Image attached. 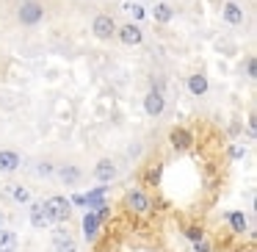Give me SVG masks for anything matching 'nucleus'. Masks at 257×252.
<instances>
[{"label":"nucleus","instance_id":"nucleus-1","mask_svg":"<svg viewBox=\"0 0 257 252\" xmlns=\"http://www.w3.org/2000/svg\"><path fill=\"white\" fill-rule=\"evenodd\" d=\"M17 20L25 28H34V25H39L45 20V6H42L39 0H23V6L17 12Z\"/></svg>","mask_w":257,"mask_h":252},{"label":"nucleus","instance_id":"nucleus-2","mask_svg":"<svg viewBox=\"0 0 257 252\" xmlns=\"http://www.w3.org/2000/svg\"><path fill=\"white\" fill-rule=\"evenodd\" d=\"M45 211H47V216H50V222H67L69 213H72V202H69L67 197L56 194L45 202Z\"/></svg>","mask_w":257,"mask_h":252},{"label":"nucleus","instance_id":"nucleus-3","mask_svg":"<svg viewBox=\"0 0 257 252\" xmlns=\"http://www.w3.org/2000/svg\"><path fill=\"white\" fill-rule=\"evenodd\" d=\"M116 20L111 17V14H97L94 17V23H91V31H94V36L97 39H111V36H116Z\"/></svg>","mask_w":257,"mask_h":252},{"label":"nucleus","instance_id":"nucleus-4","mask_svg":"<svg viewBox=\"0 0 257 252\" xmlns=\"http://www.w3.org/2000/svg\"><path fill=\"white\" fill-rule=\"evenodd\" d=\"M116 36H119V42L127 45V47L141 45V42H144V31H141L139 23H127V25H122V28H116Z\"/></svg>","mask_w":257,"mask_h":252},{"label":"nucleus","instance_id":"nucleus-5","mask_svg":"<svg viewBox=\"0 0 257 252\" xmlns=\"http://www.w3.org/2000/svg\"><path fill=\"white\" fill-rule=\"evenodd\" d=\"M221 17L227 25H243L246 20V12L240 3H235V0H224V6H221Z\"/></svg>","mask_w":257,"mask_h":252},{"label":"nucleus","instance_id":"nucleus-6","mask_svg":"<svg viewBox=\"0 0 257 252\" xmlns=\"http://www.w3.org/2000/svg\"><path fill=\"white\" fill-rule=\"evenodd\" d=\"M163 108H166V97H163V92L152 89L150 95L144 97V111L150 114V117H161Z\"/></svg>","mask_w":257,"mask_h":252},{"label":"nucleus","instance_id":"nucleus-7","mask_svg":"<svg viewBox=\"0 0 257 252\" xmlns=\"http://www.w3.org/2000/svg\"><path fill=\"white\" fill-rule=\"evenodd\" d=\"M31 224H34L36 230L50 227V216H47V211H45V202H34V205H31Z\"/></svg>","mask_w":257,"mask_h":252},{"label":"nucleus","instance_id":"nucleus-8","mask_svg":"<svg viewBox=\"0 0 257 252\" xmlns=\"http://www.w3.org/2000/svg\"><path fill=\"white\" fill-rule=\"evenodd\" d=\"M94 178L100 180V183H111V180L116 178V166H113V161L102 158V161L94 166Z\"/></svg>","mask_w":257,"mask_h":252},{"label":"nucleus","instance_id":"nucleus-9","mask_svg":"<svg viewBox=\"0 0 257 252\" xmlns=\"http://www.w3.org/2000/svg\"><path fill=\"white\" fill-rule=\"evenodd\" d=\"M127 205L133 208L136 213H147L152 208V202H150V197H147L144 191H130V194H127Z\"/></svg>","mask_w":257,"mask_h":252},{"label":"nucleus","instance_id":"nucleus-10","mask_svg":"<svg viewBox=\"0 0 257 252\" xmlns=\"http://www.w3.org/2000/svg\"><path fill=\"white\" fill-rule=\"evenodd\" d=\"M20 163H23V158L14 150H0V172H14V169H20Z\"/></svg>","mask_w":257,"mask_h":252},{"label":"nucleus","instance_id":"nucleus-11","mask_svg":"<svg viewBox=\"0 0 257 252\" xmlns=\"http://www.w3.org/2000/svg\"><path fill=\"white\" fill-rule=\"evenodd\" d=\"M152 17H155V23L166 25L174 20V9L169 6V3H155V9H152Z\"/></svg>","mask_w":257,"mask_h":252},{"label":"nucleus","instance_id":"nucleus-12","mask_svg":"<svg viewBox=\"0 0 257 252\" xmlns=\"http://www.w3.org/2000/svg\"><path fill=\"white\" fill-rule=\"evenodd\" d=\"M188 92H191L194 97H202V95H205V92H207V78H205V75H202V72L191 75V78H188Z\"/></svg>","mask_w":257,"mask_h":252},{"label":"nucleus","instance_id":"nucleus-13","mask_svg":"<svg viewBox=\"0 0 257 252\" xmlns=\"http://www.w3.org/2000/svg\"><path fill=\"white\" fill-rule=\"evenodd\" d=\"M169 139H172L174 150H185V147L191 144V133H188V130H183V128H174Z\"/></svg>","mask_w":257,"mask_h":252},{"label":"nucleus","instance_id":"nucleus-14","mask_svg":"<svg viewBox=\"0 0 257 252\" xmlns=\"http://www.w3.org/2000/svg\"><path fill=\"white\" fill-rule=\"evenodd\" d=\"M58 175H61V180H64L67 186H75V183L80 180V169H78V166H72V163L61 166V169H58Z\"/></svg>","mask_w":257,"mask_h":252},{"label":"nucleus","instance_id":"nucleus-15","mask_svg":"<svg viewBox=\"0 0 257 252\" xmlns=\"http://www.w3.org/2000/svg\"><path fill=\"white\" fill-rule=\"evenodd\" d=\"M17 249V235L12 230H0V252H14Z\"/></svg>","mask_w":257,"mask_h":252},{"label":"nucleus","instance_id":"nucleus-16","mask_svg":"<svg viewBox=\"0 0 257 252\" xmlns=\"http://www.w3.org/2000/svg\"><path fill=\"white\" fill-rule=\"evenodd\" d=\"M97 227H100V219H97L94 213H86V216H83V235L89 241L97 235Z\"/></svg>","mask_w":257,"mask_h":252},{"label":"nucleus","instance_id":"nucleus-17","mask_svg":"<svg viewBox=\"0 0 257 252\" xmlns=\"http://www.w3.org/2000/svg\"><path fill=\"white\" fill-rule=\"evenodd\" d=\"M227 222H229V227H232L235 233H243V230H246V216L240 211H232L227 216Z\"/></svg>","mask_w":257,"mask_h":252},{"label":"nucleus","instance_id":"nucleus-18","mask_svg":"<svg viewBox=\"0 0 257 252\" xmlns=\"http://www.w3.org/2000/svg\"><path fill=\"white\" fill-rule=\"evenodd\" d=\"M53 252H78V244H75V238L58 241V244H53Z\"/></svg>","mask_w":257,"mask_h":252},{"label":"nucleus","instance_id":"nucleus-19","mask_svg":"<svg viewBox=\"0 0 257 252\" xmlns=\"http://www.w3.org/2000/svg\"><path fill=\"white\" fill-rule=\"evenodd\" d=\"M124 12H127V14H133L136 20H141V17H144V9H141L139 3H124Z\"/></svg>","mask_w":257,"mask_h":252},{"label":"nucleus","instance_id":"nucleus-20","mask_svg":"<svg viewBox=\"0 0 257 252\" xmlns=\"http://www.w3.org/2000/svg\"><path fill=\"white\" fill-rule=\"evenodd\" d=\"M67 238H72V235H69V230H53V244H58V241H67Z\"/></svg>","mask_w":257,"mask_h":252},{"label":"nucleus","instance_id":"nucleus-21","mask_svg":"<svg viewBox=\"0 0 257 252\" xmlns=\"http://www.w3.org/2000/svg\"><path fill=\"white\" fill-rule=\"evenodd\" d=\"M14 200H20V202H28V200H31V194L23 189V186H17V189H14Z\"/></svg>","mask_w":257,"mask_h":252},{"label":"nucleus","instance_id":"nucleus-22","mask_svg":"<svg viewBox=\"0 0 257 252\" xmlns=\"http://www.w3.org/2000/svg\"><path fill=\"white\" fill-rule=\"evenodd\" d=\"M246 75H249V78H254V75H257V61H254V56L246 61Z\"/></svg>","mask_w":257,"mask_h":252},{"label":"nucleus","instance_id":"nucleus-23","mask_svg":"<svg viewBox=\"0 0 257 252\" xmlns=\"http://www.w3.org/2000/svg\"><path fill=\"white\" fill-rule=\"evenodd\" d=\"M185 235H188L191 241H202V230L199 227H188V230H185Z\"/></svg>","mask_w":257,"mask_h":252},{"label":"nucleus","instance_id":"nucleus-24","mask_svg":"<svg viewBox=\"0 0 257 252\" xmlns=\"http://www.w3.org/2000/svg\"><path fill=\"white\" fill-rule=\"evenodd\" d=\"M39 175H53V166H50V163H42V166H39Z\"/></svg>","mask_w":257,"mask_h":252},{"label":"nucleus","instance_id":"nucleus-25","mask_svg":"<svg viewBox=\"0 0 257 252\" xmlns=\"http://www.w3.org/2000/svg\"><path fill=\"white\" fill-rule=\"evenodd\" d=\"M196 252H210V246H207L205 241H196Z\"/></svg>","mask_w":257,"mask_h":252},{"label":"nucleus","instance_id":"nucleus-26","mask_svg":"<svg viewBox=\"0 0 257 252\" xmlns=\"http://www.w3.org/2000/svg\"><path fill=\"white\" fill-rule=\"evenodd\" d=\"M3 224H6V213L0 211V230H3Z\"/></svg>","mask_w":257,"mask_h":252}]
</instances>
